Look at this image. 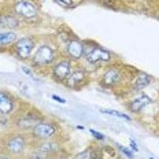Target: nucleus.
<instances>
[{
	"mask_svg": "<svg viewBox=\"0 0 159 159\" xmlns=\"http://www.w3.org/2000/svg\"><path fill=\"white\" fill-rule=\"evenodd\" d=\"M150 103H151V99L148 98V96H145V95H141V96H139V98L133 99V100L129 103L128 107H129V110H130L132 112H140L145 106H148Z\"/></svg>",
	"mask_w": 159,
	"mask_h": 159,
	"instance_id": "obj_14",
	"label": "nucleus"
},
{
	"mask_svg": "<svg viewBox=\"0 0 159 159\" xmlns=\"http://www.w3.org/2000/svg\"><path fill=\"white\" fill-rule=\"evenodd\" d=\"M84 56L87 58V61L89 63H99V62H110L111 61V52L107 49L102 48L100 45L92 44L89 45L88 43H85V48H84Z\"/></svg>",
	"mask_w": 159,
	"mask_h": 159,
	"instance_id": "obj_4",
	"label": "nucleus"
},
{
	"mask_svg": "<svg viewBox=\"0 0 159 159\" xmlns=\"http://www.w3.org/2000/svg\"><path fill=\"white\" fill-rule=\"evenodd\" d=\"M16 33L11 30H6L0 33V47H6V45H11L16 41Z\"/></svg>",
	"mask_w": 159,
	"mask_h": 159,
	"instance_id": "obj_17",
	"label": "nucleus"
},
{
	"mask_svg": "<svg viewBox=\"0 0 159 159\" xmlns=\"http://www.w3.org/2000/svg\"><path fill=\"white\" fill-rule=\"evenodd\" d=\"M0 159H10L7 154H4V152H0Z\"/></svg>",
	"mask_w": 159,
	"mask_h": 159,
	"instance_id": "obj_26",
	"label": "nucleus"
},
{
	"mask_svg": "<svg viewBox=\"0 0 159 159\" xmlns=\"http://www.w3.org/2000/svg\"><path fill=\"white\" fill-rule=\"evenodd\" d=\"M121 81H122V71L118 67H110L104 73L103 78H102V84L107 88L117 87Z\"/></svg>",
	"mask_w": 159,
	"mask_h": 159,
	"instance_id": "obj_11",
	"label": "nucleus"
},
{
	"mask_svg": "<svg viewBox=\"0 0 159 159\" xmlns=\"http://www.w3.org/2000/svg\"><path fill=\"white\" fill-rule=\"evenodd\" d=\"M84 48L85 43L78 39H71L66 43V52L74 61H80L84 56Z\"/></svg>",
	"mask_w": 159,
	"mask_h": 159,
	"instance_id": "obj_10",
	"label": "nucleus"
},
{
	"mask_svg": "<svg viewBox=\"0 0 159 159\" xmlns=\"http://www.w3.org/2000/svg\"><path fill=\"white\" fill-rule=\"evenodd\" d=\"M43 119H44L43 115H40V112L37 110L26 111V112H22V114L14 121V126H15V129H18L19 132L32 130L40 121H43Z\"/></svg>",
	"mask_w": 159,
	"mask_h": 159,
	"instance_id": "obj_3",
	"label": "nucleus"
},
{
	"mask_svg": "<svg viewBox=\"0 0 159 159\" xmlns=\"http://www.w3.org/2000/svg\"><path fill=\"white\" fill-rule=\"evenodd\" d=\"M89 148H91L89 159H103V152H102L100 148H96V147H89Z\"/></svg>",
	"mask_w": 159,
	"mask_h": 159,
	"instance_id": "obj_20",
	"label": "nucleus"
},
{
	"mask_svg": "<svg viewBox=\"0 0 159 159\" xmlns=\"http://www.w3.org/2000/svg\"><path fill=\"white\" fill-rule=\"evenodd\" d=\"M59 133V126L56 122L47 121V119H43L40 121L34 128L32 129V137L34 140H51V139L56 137Z\"/></svg>",
	"mask_w": 159,
	"mask_h": 159,
	"instance_id": "obj_2",
	"label": "nucleus"
},
{
	"mask_svg": "<svg viewBox=\"0 0 159 159\" xmlns=\"http://www.w3.org/2000/svg\"><path fill=\"white\" fill-rule=\"evenodd\" d=\"M71 73V62L69 59L58 62L52 66V77L56 82H65Z\"/></svg>",
	"mask_w": 159,
	"mask_h": 159,
	"instance_id": "obj_9",
	"label": "nucleus"
},
{
	"mask_svg": "<svg viewBox=\"0 0 159 159\" xmlns=\"http://www.w3.org/2000/svg\"><path fill=\"white\" fill-rule=\"evenodd\" d=\"M102 112H104V114H108V115H114V117H118V118H122V119H126V121H130V117L126 114H124V112H118L115 110H100Z\"/></svg>",
	"mask_w": 159,
	"mask_h": 159,
	"instance_id": "obj_19",
	"label": "nucleus"
},
{
	"mask_svg": "<svg viewBox=\"0 0 159 159\" xmlns=\"http://www.w3.org/2000/svg\"><path fill=\"white\" fill-rule=\"evenodd\" d=\"M12 47H14V54L19 59H28L30 58L33 49H34V41L30 37H24L16 40Z\"/></svg>",
	"mask_w": 159,
	"mask_h": 159,
	"instance_id": "obj_6",
	"label": "nucleus"
},
{
	"mask_svg": "<svg viewBox=\"0 0 159 159\" xmlns=\"http://www.w3.org/2000/svg\"><path fill=\"white\" fill-rule=\"evenodd\" d=\"M12 10H14V12L16 15L22 16L25 19L34 18L39 14V8L32 2H29V0H18V2H15Z\"/></svg>",
	"mask_w": 159,
	"mask_h": 159,
	"instance_id": "obj_7",
	"label": "nucleus"
},
{
	"mask_svg": "<svg viewBox=\"0 0 159 159\" xmlns=\"http://www.w3.org/2000/svg\"><path fill=\"white\" fill-rule=\"evenodd\" d=\"M52 99H54V100H58L59 103H66V102H65V99L58 98V96H56V95H52Z\"/></svg>",
	"mask_w": 159,
	"mask_h": 159,
	"instance_id": "obj_25",
	"label": "nucleus"
},
{
	"mask_svg": "<svg viewBox=\"0 0 159 159\" xmlns=\"http://www.w3.org/2000/svg\"><path fill=\"white\" fill-rule=\"evenodd\" d=\"M29 145L28 136L24 132H12L0 139V148L2 152L8 157H19L26 151Z\"/></svg>",
	"mask_w": 159,
	"mask_h": 159,
	"instance_id": "obj_1",
	"label": "nucleus"
},
{
	"mask_svg": "<svg viewBox=\"0 0 159 159\" xmlns=\"http://www.w3.org/2000/svg\"><path fill=\"white\" fill-rule=\"evenodd\" d=\"M87 80H88L87 71L81 67H77L75 70H71L70 75L66 78V81L63 82V84L67 88L78 89V88H82L85 84H87Z\"/></svg>",
	"mask_w": 159,
	"mask_h": 159,
	"instance_id": "obj_8",
	"label": "nucleus"
},
{
	"mask_svg": "<svg viewBox=\"0 0 159 159\" xmlns=\"http://www.w3.org/2000/svg\"><path fill=\"white\" fill-rule=\"evenodd\" d=\"M0 26L7 29H16L19 26V19L11 14L0 15Z\"/></svg>",
	"mask_w": 159,
	"mask_h": 159,
	"instance_id": "obj_15",
	"label": "nucleus"
},
{
	"mask_svg": "<svg viewBox=\"0 0 159 159\" xmlns=\"http://www.w3.org/2000/svg\"><path fill=\"white\" fill-rule=\"evenodd\" d=\"M118 148H119V150H121L122 152H125V154L128 155V158H133V154H132V152L129 151V150H126L125 147H121V145H118Z\"/></svg>",
	"mask_w": 159,
	"mask_h": 159,
	"instance_id": "obj_24",
	"label": "nucleus"
},
{
	"mask_svg": "<svg viewBox=\"0 0 159 159\" xmlns=\"http://www.w3.org/2000/svg\"><path fill=\"white\" fill-rule=\"evenodd\" d=\"M133 80H134L133 88L134 89H143V88H145L148 84H150L152 78H151V75L145 74V73H143V71H139L137 75H136Z\"/></svg>",
	"mask_w": 159,
	"mask_h": 159,
	"instance_id": "obj_16",
	"label": "nucleus"
},
{
	"mask_svg": "<svg viewBox=\"0 0 159 159\" xmlns=\"http://www.w3.org/2000/svg\"><path fill=\"white\" fill-rule=\"evenodd\" d=\"M56 52L55 49L48 44H43L36 49V52L32 56V62L34 66H40V67H44V66L51 65L55 61Z\"/></svg>",
	"mask_w": 159,
	"mask_h": 159,
	"instance_id": "obj_5",
	"label": "nucleus"
},
{
	"mask_svg": "<svg viewBox=\"0 0 159 159\" xmlns=\"http://www.w3.org/2000/svg\"><path fill=\"white\" fill-rule=\"evenodd\" d=\"M55 3H58L59 6H62V7H71L73 6V0H54Z\"/></svg>",
	"mask_w": 159,
	"mask_h": 159,
	"instance_id": "obj_22",
	"label": "nucleus"
},
{
	"mask_svg": "<svg viewBox=\"0 0 159 159\" xmlns=\"http://www.w3.org/2000/svg\"><path fill=\"white\" fill-rule=\"evenodd\" d=\"M130 143H132V148H133V150H134V151H137V145H136V143H134V141H133V140H132V141H130Z\"/></svg>",
	"mask_w": 159,
	"mask_h": 159,
	"instance_id": "obj_27",
	"label": "nucleus"
},
{
	"mask_svg": "<svg viewBox=\"0 0 159 159\" xmlns=\"http://www.w3.org/2000/svg\"><path fill=\"white\" fill-rule=\"evenodd\" d=\"M34 150L43 152V154H47L49 157H54L56 152L61 150V144L58 141H54L52 139L51 140H40L34 145Z\"/></svg>",
	"mask_w": 159,
	"mask_h": 159,
	"instance_id": "obj_12",
	"label": "nucleus"
},
{
	"mask_svg": "<svg viewBox=\"0 0 159 159\" xmlns=\"http://www.w3.org/2000/svg\"><path fill=\"white\" fill-rule=\"evenodd\" d=\"M28 159H52V157H49L47 154H43V152H40L37 150H33L28 155Z\"/></svg>",
	"mask_w": 159,
	"mask_h": 159,
	"instance_id": "obj_18",
	"label": "nucleus"
},
{
	"mask_svg": "<svg viewBox=\"0 0 159 159\" xmlns=\"http://www.w3.org/2000/svg\"><path fill=\"white\" fill-rule=\"evenodd\" d=\"M91 134H93V137H96L98 140H104V136L102 133H99V132L93 130V129H91Z\"/></svg>",
	"mask_w": 159,
	"mask_h": 159,
	"instance_id": "obj_23",
	"label": "nucleus"
},
{
	"mask_svg": "<svg viewBox=\"0 0 159 159\" xmlns=\"http://www.w3.org/2000/svg\"><path fill=\"white\" fill-rule=\"evenodd\" d=\"M15 110V100L6 91H0V114L10 115Z\"/></svg>",
	"mask_w": 159,
	"mask_h": 159,
	"instance_id": "obj_13",
	"label": "nucleus"
},
{
	"mask_svg": "<svg viewBox=\"0 0 159 159\" xmlns=\"http://www.w3.org/2000/svg\"><path fill=\"white\" fill-rule=\"evenodd\" d=\"M89 155H91V148H87V150L75 155L74 159H89Z\"/></svg>",
	"mask_w": 159,
	"mask_h": 159,
	"instance_id": "obj_21",
	"label": "nucleus"
}]
</instances>
